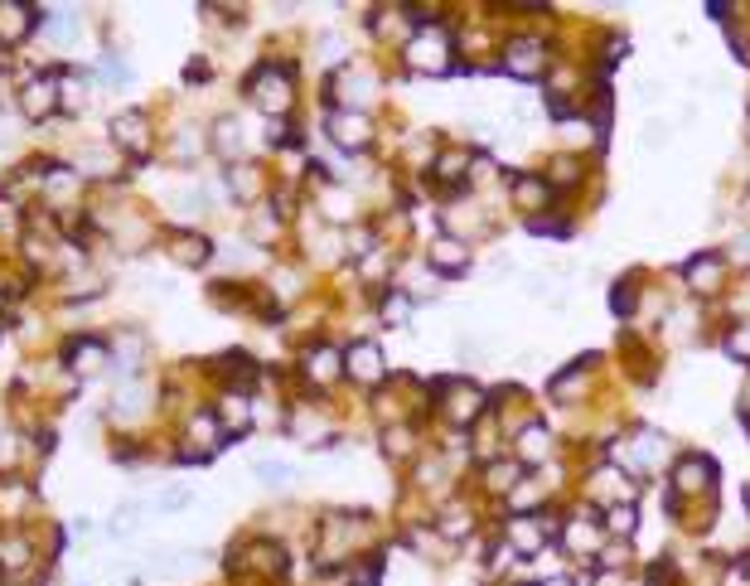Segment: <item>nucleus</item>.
Segmentation results:
<instances>
[{
    "instance_id": "1",
    "label": "nucleus",
    "mask_w": 750,
    "mask_h": 586,
    "mask_svg": "<svg viewBox=\"0 0 750 586\" xmlns=\"http://www.w3.org/2000/svg\"><path fill=\"white\" fill-rule=\"evenodd\" d=\"M406 63H412L416 73H446L451 69V40L431 24V30H422L416 40H406Z\"/></svg>"
},
{
    "instance_id": "2",
    "label": "nucleus",
    "mask_w": 750,
    "mask_h": 586,
    "mask_svg": "<svg viewBox=\"0 0 750 586\" xmlns=\"http://www.w3.org/2000/svg\"><path fill=\"white\" fill-rule=\"evenodd\" d=\"M252 97H257L266 112H286L291 107V69L286 63H262L257 79H252Z\"/></svg>"
},
{
    "instance_id": "3",
    "label": "nucleus",
    "mask_w": 750,
    "mask_h": 586,
    "mask_svg": "<svg viewBox=\"0 0 750 586\" xmlns=\"http://www.w3.org/2000/svg\"><path fill=\"white\" fill-rule=\"evenodd\" d=\"M548 54H542V40H514L504 49V69L514 73V79H538Z\"/></svg>"
},
{
    "instance_id": "4",
    "label": "nucleus",
    "mask_w": 750,
    "mask_h": 586,
    "mask_svg": "<svg viewBox=\"0 0 750 586\" xmlns=\"http://www.w3.org/2000/svg\"><path fill=\"white\" fill-rule=\"evenodd\" d=\"M44 15L34 6H20V0H6V6H0V40L6 44H20L24 34L34 30V24H40Z\"/></svg>"
},
{
    "instance_id": "5",
    "label": "nucleus",
    "mask_w": 750,
    "mask_h": 586,
    "mask_svg": "<svg viewBox=\"0 0 750 586\" xmlns=\"http://www.w3.org/2000/svg\"><path fill=\"white\" fill-rule=\"evenodd\" d=\"M20 107H24V117H30V122H40V117H54V112L63 107V97H59L54 79H34L30 87H24Z\"/></svg>"
},
{
    "instance_id": "6",
    "label": "nucleus",
    "mask_w": 750,
    "mask_h": 586,
    "mask_svg": "<svg viewBox=\"0 0 750 586\" xmlns=\"http://www.w3.org/2000/svg\"><path fill=\"white\" fill-rule=\"evenodd\" d=\"M112 142H117L122 150H131V156H146L150 136H146L141 112H122V117H112Z\"/></svg>"
},
{
    "instance_id": "7",
    "label": "nucleus",
    "mask_w": 750,
    "mask_h": 586,
    "mask_svg": "<svg viewBox=\"0 0 750 586\" xmlns=\"http://www.w3.org/2000/svg\"><path fill=\"white\" fill-rule=\"evenodd\" d=\"M552 533V514H538V519H514V529H508V543L518 547V553H538L542 543H548Z\"/></svg>"
},
{
    "instance_id": "8",
    "label": "nucleus",
    "mask_w": 750,
    "mask_h": 586,
    "mask_svg": "<svg viewBox=\"0 0 750 586\" xmlns=\"http://www.w3.org/2000/svg\"><path fill=\"white\" fill-rule=\"evenodd\" d=\"M345 374H353L359 384H378V378H383V354H378L373 344H353L345 354Z\"/></svg>"
},
{
    "instance_id": "9",
    "label": "nucleus",
    "mask_w": 750,
    "mask_h": 586,
    "mask_svg": "<svg viewBox=\"0 0 750 586\" xmlns=\"http://www.w3.org/2000/svg\"><path fill=\"white\" fill-rule=\"evenodd\" d=\"M329 136H335L345 150H363L373 132H368V117H359V112H335V132Z\"/></svg>"
},
{
    "instance_id": "10",
    "label": "nucleus",
    "mask_w": 750,
    "mask_h": 586,
    "mask_svg": "<svg viewBox=\"0 0 750 586\" xmlns=\"http://www.w3.org/2000/svg\"><path fill=\"white\" fill-rule=\"evenodd\" d=\"M711 480H717V465L703 461V456H683V461H678V485L688 490V494L711 490Z\"/></svg>"
},
{
    "instance_id": "11",
    "label": "nucleus",
    "mask_w": 750,
    "mask_h": 586,
    "mask_svg": "<svg viewBox=\"0 0 750 586\" xmlns=\"http://www.w3.org/2000/svg\"><path fill=\"white\" fill-rule=\"evenodd\" d=\"M514 199L524 203V209L538 213V209H548V203H552V185L538 180V175H518V180H514Z\"/></svg>"
},
{
    "instance_id": "12",
    "label": "nucleus",
    "mask_w": 750,
    "mask_h": 586,
    "mask_svg": "<svg viewBox=\"0 0 750 586\" xmlns=\"http://www.w3.org/2000/svg\"><path fill=\"white\" fill-rule=\"evenodd\" d=\"M431 266H436V272H465L469 248L461 243V238H441V243L431 248Z\"/></svg>"
},
{
    "instance_id": "13",
    "label": "nucleus",
    "mask_w": 750,
    "mask_h": 586,
    "mask_svg": "<svg viewBox=\"0 0 750 586\" xmlns=\"http://www.w3.org/2000/svg\"><path fill=\"white\" fill-rule=\"evenodd\" d=\"M717 276H721V252H703V258L688 262L693 291H717Z\"/></svg>"
},
{
    "instance_id": "14",
    "label": "nucleus",
    "mask_w": 750,
    "mask_h": 586,
    "mask_svg": "<svg viewBox=\"0 0 750 586\" xmlns=\"http://www.w3.org/2000/svg\"><path fill=\"white\" fill-rule=\"evenodd\" d=\"M305 374L320 378V384H329V378L345 374V354H339V349H315V354H305Z\"/></svg>"
},
{
    "instance_id": "15",
    "label": "nucleus",
    "mask_w": 750,
    "mask_h": 586,
    "mask_svg": "<svg viewBox=\"0 0 750 586\" xmlns=\"http://www.w3.org/2000/svg\"><path fill=\"white\" fill-rule=\"evenodd\" d=\"M548 451H552V446H548V431H542V427H524V431H518V456H524V461H542Z\"/></svg>"
},
{
    "instance_id": "16",
    "label": "nucleus",
    "mask_w": 750,
    "mask_h": 586,
    "mask_svg": "<svg viewBox=\"0 0 750 586\" xmlns=\"http://www.w3.org/2000/svg\"><path fill=\"white\" fill-rule=\"evenodd\" d=\"M465 165H475V156H465V150H446V156L436 160V170H441V180H451V185H461L465 180Z\"/></svg>"
},
{
    "instance_id": "17",
    "label": "nucleus",
    "mask_w": 750,
    "mask_h": 586,
    "mask_svg": "<svg viewBox=\"0 0 750 586\" xmlns=\"http://www.w3.org/2000/svg\"><path fill=\"white\" fill-rule=\"evenodd\" d=\"M175 258L180 262H209V243H203V238H194V233H180L175 238Z\"/></svg>"
},
{
    "instance_id": "18",
    "label": "nucleus",
    "mask_w": 750,
    "mask_h": 586,
    "mask_svg": "<svg viewBox=\"0 0 750 586\" xmlns=\"http://www.w3.org/2000/svg\"><path fill=\"white\" fill-rule=\"evenodd\" d=\"M605 529L615 533V538H630V533H634V504H615V509H610V524Z\"/></svg>"
},
{
    "instance_id": "19",
    "label": "nucleus",
    "mask_w": 750,
    "mask_h": 586,
    "mask_svg": "<svg viewBox=\"0 0 750 586\" xmlns=\"http://www.w3.org/2000/svg\"><path fill=\"white\" fill-rule=\"evenodd\" d=\"M721 349L731 354V359H750V325H736L727 339H721Z\"/></svg>"
},
{
    "instance_id": "20",
    "label": "nucleus",
    "mask_w": 750,
    "mask_h": 586,
    "mask_svg": "<svg viewBox=\"0 0 750 586\" xmlns=\"http://www.w3.org/2000/svg\"><path fill=\"white\" fill-rule=\"evenodd\" d=\"M223 422L243 431L247 427V398H223Z\"/></svg>"
},
{
    "instance_id": "21",
    "label": "nucleus",
    "mask_w": 750,
    "mask_h": 586,
    "mask_svg": "<svg viewBox=\"0 0 750 586\" xmlns=\"http://www.w3.org/2000/svg\"><path fill=\"white\" fill-rule=\"evenodd\" d=\"M228 185H233L243 199H252V195H257V180H252V170H247V165H237V170H228Z\"/></svg>"
},
{
    "instance_id": "22",
    "label": "nucleus",
    "mask_w": 750,
    "mask_h": 586,
    "mask_svg": "<svg viewBox=\"0 0 750 586\" xmlns=\"http://www.w3.org/2000/svg\"><path fill=\"white\" fill-rule=\"evenodd\" d=\"M485 480L494 490H514V480H518V465L508 461V465H494V470H485Z\"/></svg>"
},
{
    "instance_id": "23",
    "label": "nucleus",
    "mask_w": 750,
    "mask_h": 586,
    "mask_svg": "<svg viewBox=\"0 0 750 586\" xmlns=\"http://www.w3.org/2000/svg\"><path fill=\"white\" fill-rule=\"evenodd\" d=\"M257 475L266 485H286V465H276V461H257Z\"/></svg>"
},
{
    "instance_id": "24",
    "label": "nucleus",
    "mask_w": 750,
    "mask_h": 586,
    "mask_svg": "<svg viewBox=\"0 0 750 586\" xmlns=\"http://www.w3.org/2000/svg\"><path fill=\"white\" fill-rule=\"evenodd\" d=\"M528 228H532V233H552V238H567V233H571L567 223H552V219H528Z\"/></svg>"
},
{
    "instance_id": "25",
    "label": "nucleus",
    "mask_w": 750,
    "mask_h": 586,
    "mask_svg": "<svg viewBox=\"0 0 750 586\" xmlns=\"http://www.w3.org/2000/svg\"><path fill=\"white\" fill-rule=\"evenodd\" d=\"M571 543H577V547H595V529H591V519H581V524L571 529Z\"/></svg>"
},
{
    "instance_id": "26",
    "label": "nucleus",
    "mask_w": 750,
    "mask_h": 586,
    "mask_svg": "<svg viewBox=\"0 0 750 586\" xmlns=\"http://www.w3.org/2000/svg\"><path fill=\"white\" fill-rule=\"evenodd\" d=\"M388 456H406V431H388Z\"/></svg>"
},
{
    "instance_id": "27",
    "label": "nucleus",
    "mask_w": 750,
    "mask_h": 586,
    "mask_svg": "<svg viewBox=\"0 0 750 586\" xmlns=\"http://www.w3.org/2000/svg\"><path fill=\"white\" fill-rule=\"evenodd\" d=\"M746 500H750V490H746Z\"/></svg>"
}]
</instances>
